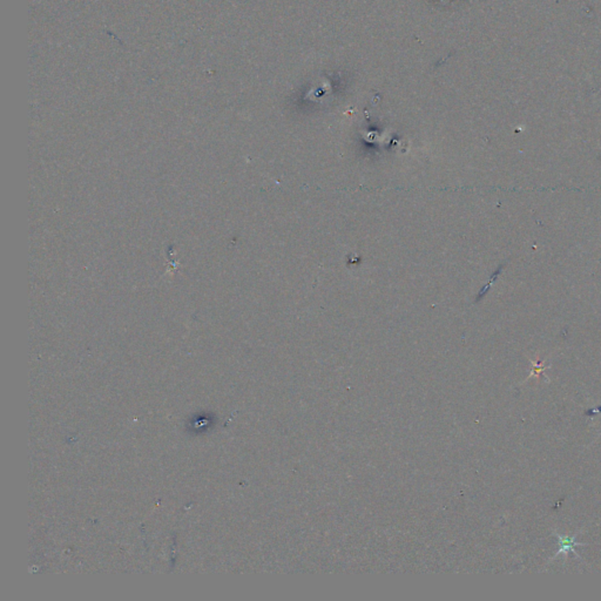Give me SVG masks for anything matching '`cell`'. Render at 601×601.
<instances>
[{"label":"cell","mask_w":601,"mask_h":601,"mask_svg":"<svg viewBox=\"0 0 601 601\" xmlns=\"http://www.w3.org/2000/svg\"><path fill=\"white\" fill-rule=\"evenodd\" d=\"M555 534H557V537H558L559 550L558 552H557V555H553V558H552L551 560L557 558V557L560 555H565V558H567V555H569V552H572L573 555H576L578 558H580V555L576 553L574 548H576V546H585L586 544H583V543H578V541H576L578 534H574L572 537H566V536H562V534L558 533Z\"/></svg>","instance_id":"cell-1"},{"label":"cell","mask_w":601,"mask_h":601,"mask_svg":"<svg viewBox=\"0 0 601 601\" xmlns=\"http://www.w3.org/2000/svg\"><path fill=\"white\" fill-rule=\"evenodd\" d=\"M531 362H532V365H533V370L531 372L530 377H534V376L538 377V376L540 375V372H545L546 369L550 368V367H541V362H537V363H534L533 361Z\"/></svg>","instance_id":"cell-2"}]
</instances>
